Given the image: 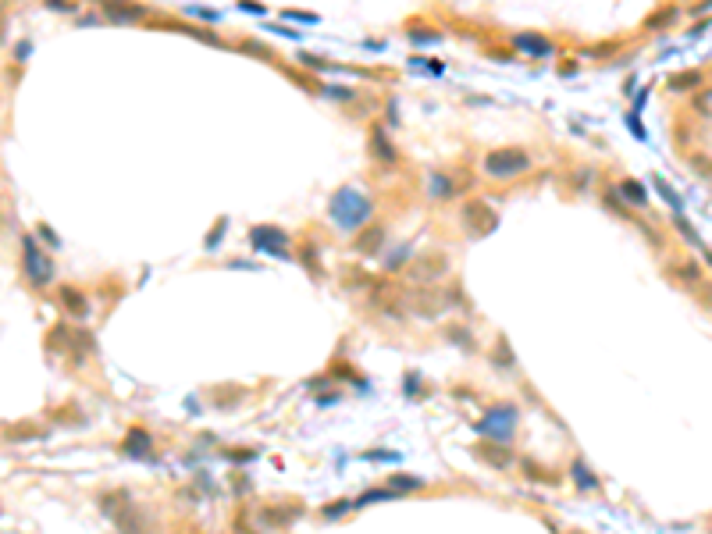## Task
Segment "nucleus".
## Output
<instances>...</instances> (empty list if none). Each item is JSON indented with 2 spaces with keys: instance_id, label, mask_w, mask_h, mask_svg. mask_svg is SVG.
Instances as JSON below:
<instances>
[{
  "instance_id": "1",
  "label": "nucleus",
  "mask_w": 712,
  "mask_h": 534,
  "mask_svg": "<svg viewBox=\"0 0 712 534\" xmlns=\"http://www.w3.org/2000/svg\"><path fill=\"white\" fill-rule=\"evenodd\" d=\"M460 303L456 289H399L396 296V313H417V317H434Z\"/></svg>"
},
{
  "instance_id": "2",
  "label": "nucleus",
  "mask_w": 712,
  "mask_h": 534,
  "mask_svg": "<svg viewBox=\"0 0 712 534\" xmlns=\"http://www.w3.org/2000/svg\"><path fill=\"white\" fill-rule=\"evenodd\" d=\"M527 168H531V157H527L524 150H517V146L491 150V153L484 157V171H488L491 178H517V175L527 171Z\"/></svg>"
},
{
  "instance_id": "3",
  "label": "nucleus",
  "mask_w": 712,
  "mask_h": 534,
  "mask_svg": "<svg viewBox=\"0 0 712 534\" xmlns=\"http://www.w3.org/2000/svg\"><path fill=\"white\" fill-rule=\"evenodd\" d=\"M100 506L111 513V520L122 527V534H150V523H146V516L125 499V495H103L100 499Z\"/></svg>"
},
{
  "instance_id": "4",
  "label": "nucleus",
  "mask_w": 712,
  "mask_h": 534,
  "mask_svg": "<svg viewBox=\"0 0 712 534\" xmlns=\"http://www.w3.org/2000/svg\"><path fill=\"white\" fill-rule=\"evenodd\" d=\"M449 275V256L446 253H424L410 263V278L413 282H438Z\"/></svg>"
},
{
  "instance_id": "5",
  "label": "nucleus",
  "mask_w": 712,
  "mask_h": 534,
  "mask_svg": "<svg viewBox=\"0 0 712 534\" xmlns=\"http://www.w3.org/2000/svg\"><path fill=\"white\" fill-rule=\"evenodd\" d=\"M463 221H467V228H470L474 235H488V232H496L499 214L488 207V200H474V203L463 207Z\"/></svg>"
},
{
  "instance_id": "6",
  "label": "nucleus",
  "mask_w": 712,
  "mask_h": 534,
  "mask_svg": "<svg viewBox=\"0 0 712 534\" xmlns=\"http://www.w3.org/2000/svg\"><path fill=\"white\" fill-rule=\"evenodd\" d=\"M513 424H517V410H513V406H503V410H491V413L477 424V431L506 442V438L513 435Z\"/></svg>"
},
{
  "instance_id": "7",
  "label": "nucleus",
  "mask_w": 712,
  "mask_h": 534,
  "mask_svg": "<svg viewBox=\"0 0 712 534\" xmlns=\"http://www.w3.org/2000/svg\"><path fill=\"white\" fill-rule=\"evenodd\" d=\"M22 249H25V275H29V282H32V285L50 282V256L39 253L32 239H22Z\"/></svg>"
},
{
  "instance_id": "8",
  "label": "nucleus",
  "mask_w": 712,
  "mask_h": 534,
  "mask_svg": "<svg viewBox=\"0 0 712 534\" xmlns=\"http://www.w3.org/2000/svg\"><path fill=\"white\" fill-rule=\"evenodd\" d=\"M150 445H153V438H150V431H143V427H132V431L125 435V452L129 456H146Z\"/></svg>"
},
{
  "instance_id": "9",
  "label": "nucleus",
  "mask_w": 712,
  "mask_h": 534,
  "mask_svg": "<svg viewBox=\"0 0 712 534\" xmlns=\"http://www.w3.org/2000/svg\"><path fill=\"white\" fill-rule=\"evenodd\" d=\"M381 239H385V228L374 225V228H367L363 235H356V249H360V253H374V249L381 246Z\"/></svg>"
},
{
  "instance_id": "10",
  "label": "nucleus",
  "mask_w": 712,
  "mask_h": 534,
  "mask_svg": "<svg viewBox=\"0 0 712 534\" xmlns=\"http://www.w3.org/2000/svg\"><path fill=\"white\" fill-rule=\"evenodd\" d=\"M616 193H620V196H627L634 207H645V200H648L645 185H641V182H630V178H627V182H620V189H616Z\"/></svg>"
},
{
  "instance_id": "11",
  "label": "nucleus",
  "mask_w": 712,
  "mask_h": 534,
  "mask_svg": "<svg viewBox=\"0 0 712 534\" xmlns=\"http://www.w3.org/2000/svg\"><path fill=\"white\" fill-rule=\"evenodd\" d=\"M698 82H701V75H698V72H677V75H670V82H666V86H670L673 93H684V89L698 86Z\"/></svg>"
},
{
  "instance_id": "12",
  "label": "nucleus",
  "mask_w": 712,
  "mask_h": 534,
  "mask_svg": "<svg viewBox=\"0 0 712 534\" xmlns=\"http://www.w3.org/2000/svg\"><path fill=\"white\" fill-rule=\"evenodd\" d=\"M574 481H577L581 488H588V492H595V488H598V477H595V474H591V470H588L581 460H574Z\"/></svg>"
},
{
  "instance_id": "13",
  "label": "nucleus",
  "mask_w": 712,
  "mask_h": 534,
  "mask_svg": "<svg viewBox=\"0 0 712 534\" xmlns=\"http://www.w3.org/2000/svg\"><path fill=\"white\" fill-rule=\"evenodd\" d=\"M513 43L524 46V50H534V53H552V43H549V39H538V36H517Z\"/></svg>"
},
{
  "instance_id": "14",
  "label": "nucleus",
  "mask_w": 712,
  "mask_h": 534,
  "mask_svg": "<svg viewBox=\"0 0 712 534\" xmlns=\"http://www.w3.org/2000/svg\"><path fill=\"white\" fill-rule=\"evenodd\" d=\"M477 456H488L491 467H506V463H510V452H506V449H496V445H477Z\"/></svg>"
},
{
  "instance_id": "15",
  "label": "nucleus",
  "mask_w": 712,
  "mask_h": 534,
  "mask_svg": "<svg viewBox=\"0 0 712 534\" xmlns=\"http://www.w3.org/2000/svg\"><path fill=\"white\" fill-rule=\"evenodd\" d=\"M61 299H65V306H68V310H75L79 317H86V313H89L86 299H82V296H79L75 289H61Z\"/></svg>"
},
{
  "instance_id": "16",
  "label": "nucleus",
  "mask_w": 712,
  "mask_h": 534,
  "mask_svg": "<svg viewBox=\"0 0 712 534\" xmlns=\"http://www.w3.org/2000/svg\"><path fill=\"white\" fill-rule=\"evenodd\" d=\"M389 488H392V492H410V488H420V477H410V474H392V477H389Z\"/></svg>"
},
{
  "instance_id": "17",
  "label": "nucleus",
  "mask_w": 712,
  "mask_h": 534,
  "mask_svg": "<svg viewBox=\"0 0 712 534\" xmlns=\"http://www.w3.org/2000/svg\"><path fill=\"white\" fill-rule=\"evenodd\" d=\"M349 506H353L349 499H339V502H332V506H324V516H328V520H339V516H342Z\"/></svg>"
},
{
  "instance_id": "18",
  "label": "nucleus",
  "mask_w": 712,
  "mask_h": 534,
  "mask_svg": "<svg viewBox=\"0 0 712 534\" xmlns=\"http://www.w3.org/2000/svg\"><path fill=\"white\" fill-rule=\"evenodd\" d=\"M374 150H377L381 157H389V160L396 157V150L389 146V139H381V129H374Z\"/></svg>"
},
{
  "instance_id": "19",
  "label": "nucleus",
  "mask_w": 712,
  "mask_h": 534,
  "mask_svg": "<svg viewBox=\"0 0 712 534\" xmlns=\"http://www.w3.org/2000/svg\"><path fill=\"white\" fill-rule=\"evenodd\" d=\"M107 15H111V18H139V15H143V8H132V11H125V8H115V4H107Z\"/></svg>"
},
{
  "instance_id": "20",
  "label": "nucleus",
  "mask_w": 712,
  "mask_h": 534,
  "mask_svg": "<svg viewBox=\"0 0 712 534\" xmlns=\"http://www.w3.org/2000/svg\"><path fill=\"white\" fill-rule=\"evenodd\" d=\"M691 164H694V168H701V171H705V175L712 178V160H705V157H694Z\"/></svg>"
},
{
  "instance_id": "21",
  "label": "nucleus",
  "mask_w": 712,
  "mask_h": 534,
  "mask_svg": "<svg viewBox=\"0 0 712 534\" xmlns=\"http://www.w3.org/2000/svg\"><path fill=\"white\" fill-rule=\"evenodd\" d=\"M659 193H663V196H666V200H670V203L677 207V193H673V189H670L666 182H659Z\"/></svg>"
},
{
  "instance_id": "22",
  "label": "nucleus",
  "mask_w": 712,
  "mask_h": 534,
  "mask_svg": "<svg viewBox=\"0 0 712 534\" xmlns=\"http://www.w3.org/2000/svg\"><path fill=\"white\" fill-rule=\"evenodd\" d=\"M701 299H705V306H712V285H701Z\"/></svg>"
}]
</instances>
